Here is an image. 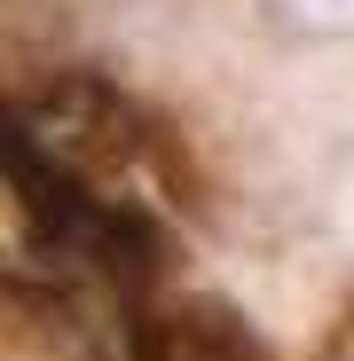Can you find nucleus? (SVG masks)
I'll return each mask as SVG.
<instances>
[{"mask_svg": "<svg viewBox=\"0 0 354 361\" xmlns=\"http://www.w3.org/2000/svg\"><path fill=\"white\" fill-rule=\"evenodd\" d=\"M276 8L307 32H354V0H276Z\"/></svg>", "mask_w": 354, "mask_h": 361, "instance_id": "nucleus-1", "label": "nucleus"}]
</instances>
